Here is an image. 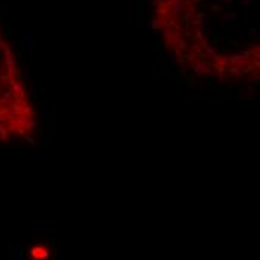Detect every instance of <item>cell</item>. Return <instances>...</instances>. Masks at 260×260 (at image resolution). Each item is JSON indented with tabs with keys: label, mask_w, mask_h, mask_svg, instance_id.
<instances>
[{
	"label": "cell",
	"mask_w": 260,
	"mask_h": 260,
	"mask_svg": "<svg viewBox=\"0 0 260 260\" xmlns=\"http://www.w3.org/2000/svg\"><path fill=\"white\" fill-rule=\"evenodd\" d=\"M197 45H199V48H200V50H206L208 46H209V45H208V40H206L205 37L199 39V43H197Z\"/></svg>",
	"instance_id": "cell-17"
},
{
	"label": "cell",
	"mask_w": 260,
	"mask_h": 260,
	"mask_svg": "<svg viewBox=\"0 0 260 260\" xmlns=\"http://www.w3.org/2000/svg\"><path fill=\"white\" fill-rule=\"evenodd\" d=\"M217 79H218V81H221V82L227 81V73H226V70H223V72H218V75H217Z\"/></svg>",
	"instance_id": "cell-18"
},
{
	"label": "cell",
	"mask_w": 260,
	"mask_h": 260,
	"mask_svg": "<svg viewBox=\"0 0 260 260\" xmlns=\"http://www.w3.org/2000/svg\"><path fill=\"white\" fill-rule=\"evenodd\" d=\"M0 90H2V85H0Z\"/></svg>",
	"instance_id": "cell-27"
},
{
	"label": "cell",
	"mask_w": 260,
	"mask_h": 260,
	"mask_svg": "<svg viewBox=\"0 0 260 260\" xmlns=\"http://www.w3.org/2000/svg\"><path fill=\"white\" fill-rule=\"evenodd\" d=\"M150 26L154 30H163L164 27L168 26V17H157L156 19L150 21Z\"/></svg>",
	"instance_id": "cell-6"
},
{
	"label": "cell",
	"mask_w": 260,
	"mask_h": 260,
	"mask_svg": "<svg viewBox=\"0 0 260 260\" xmlns=\"http://www.w3.org/2000/svg\"><path fill=\"white\" fill-rule=\"evenodd\" d=\"M151 2H153V0H147V5H151Z\"/></svg>",
	"instance_id": "cell-25"
},
{
	"label": "cell",
	"mask_w": 260,
	"mask_h": 260,
	"mask_svg": "<svg viewBox=\"0 0 260 260\" xmlns=\"http://www.w3.org/2000/svg\"><path fill=\"white\" fill-rule=\"evenodd\" d=\"M251 3H254V0H244V6H250Z\"/></svg>",
	"instance_id": "cell-23"
},
{
	"label": "cell",
	"mask_w": 260,
	"mask_h": 260,
	"mask_svg": "<svg viewBox=\"0 0 260 260\" xmlns=\"http://www.w3.org/2000/svg\"><path fill=\"white\" fill-rule=\"evenodd\" d=\"M217 35H218V36H217V37H218V40H223V39H224V30H220Z\"/></svg>",
	"instance_id": "cell-20"
},
{
	"label": "cell",
	"mask_w": 260,
	"mask_h": 260,
	"mask_svg": "<svg viewBox=\"0 0 260 260\" xmlns=\"http://www.w3.org/2000/svg\"><path fill=\"white\" fill-rule=\"evenodd\" d=\"M30 256L35 260H46V259H48V256H50V253H48V250H46L45 247L39 245V247L30 248Z\"/></svg>",
	"instance_id": "cell-2"
},
{
	"label": "cell",
	"mask_w": 260,
	"mask_h": 260,
	"mask_svg": "<svg viewBox=\"0 0 260 260\" xmlns=\"http://www.w3.org/2000/svg\"><path fill=\"white\" fill-rule=\"evenodd\" d=\"M224 21H236L238 19V14H236L235 11H226V15L223 17Z\"/></svg>",
	"instance_id": "cell-13"
},
{
	"label": "cell",
	"mask_w": 260,
	"mask_h": 260,
	"mask_svg": "<svg viewBox=\"0 0 260 260\" xmlns=\"http://www.w3.org/2000/svg\"><path fill=\"white\" fill-rule=\"evenodd\" d=\"M161 32H163V40H164V45H166L168 48L174 46V42H175V39L178 37V35H179V33L174 32L171 27H164Z\"/></svg>",
	"instance_id": "cell-1"
},
{
	"label": "cell",
	"mask_w": 260,
	"mask_h": 260,
	"mask_svg": "<svg viewBox=\"0 0 260 260\" xmlns=\"http://www.w3.org/2000/svg\"><path fill=\"white\" fill-rule=\"evenodd\" d=\"M185 53H187V54H192V55H199L200 48H199L197 43H193V45H188V48H187Z\"/></svg>",
	"instance_id": "cell-12"
},
{
	"label": "cell",
	"mask_w": 260,
	"mask_h": 260,
	"mask_svg": "<svg viewBox=\"0 0 260 260\" xmlns=\"http://www.w3.org/2000/svg\"><path fill=\"white\" fill-rule=\"evenodd\" d=\"M6 46H8V42H6L5 39H2V37H0V50H5Z\"/></svg>",
	"instance_id": "cell-19"
},
{
	"label": "cell",
	"mask_w": 260,
	"mask_h": 260,
	"mask_svg": "<svg viewBox=\"0 0 260 260\" xmlns=\"http://www.w3.org/2000/svg\"><path fill=\"white\" fill-rule=\"evenodd\" d=\"M35 48V33L32 29H27L24 32V50L27 53H32Z\"/></svg>",
	"instance_id": "cell-3"
},
{
	"label": "cell",
	"mask_w": 260,
	"mask_h": 260,
	"mask_svg": "<svg viewBox=\"0 0 260 260\" xmlns=\"http://www.w3.org/2000/svg\"><path fill=\"white\" fill-rule=\"evenodd\" d=\"M174 48H176V50L181 51V53H185L187 48H188V43H187L185 39H182V37L178 36V37L175 39V42H174Z\"/></svg>",
	"instance_id": "cell-7"
},
{
	"label": "cell",
	"mask_w": 260,
	"mask_h": 260,
	"mask_svg": "<svg viewBox=\"0 0 260 260\" xmlns=\"http://www.w3.org/2000/svg\"><path fill=\"white\" fill-rule=\"evenodd\" d=\"M22 75H24V79H26L27 82H33L35 76H33V72H32V70H26V72L22 73Z\"/></svg>",
	"instance_id": "cell-15"
},
{
	"label": "cell",
	"mask_w": 260,
	"mask_h": 260,
	"mask_svg": "<svg viewBox=\"0 0 260 260\" xmlns=\"http://www.w3.org/2000/svg\"><path fill=\"white\" fill-rule=\"evenodd\" d=\"M212 72H214V67L209 66V64H203V67H202V70H200L202 75H211Z\"/></svg>",
	"instance_id": "cell-14"
},
{
	"label": "cell",
	"mask_w": 260,
	"mask_h": 260,
	"mask_svg": "<svg viewBox=\"0 0 260 260\" xmlns=\"http://www.w3.org/2000/svg\"><path fill=\"white\" fill-rule=\"evenodd\" d=\"M247 64H248V60L242 54H236V55L229 57V66H238V67L244 69V67H247Z\"/></svg>",
	"instance_id": "cell-5"
},
{
	"label": "cell",
	"mask_w": 260,
	"mask_h": 260,
	"mask_svg": "<svg viewBox=\"0 0 260 260\" xmlns=\"http://www.w3.org/2000/svg\"><path fill=\"white\" fill-rule=\"evenodd\" d=\"M259 51H260V46L259 45H254L253 48H251V53H259Z\"/></svg>",
	"instance_id": "cell-21"
},
{
	"label": "cell",
	"mask_w": 260,
	"mask_h": 260,
	"mask_svg": "<svg viewBox=\"0 0 260 260\" xmlns=\"http://www.w3.org/2000/svg\"><path fill=\"white\" fill-rule=\"evenodd\" d=\"M212 11H214V12H218V11H220V6L215 5V3H212Z\"/></svg>",
	"instance_id": "cell-22"
},
{
	"label": "cell",
	"mask_w": 260,
	"mask_h": 260,
	"mask_svg": "<svg viewBox=\"0 0 260 260\" xmlns=\"http://www.w3.org/2000/svg\"><path fill=\"white\" fill-rule=\"evenodd\" d=\"M3 12V5H0V14Z\"/></svg>",
	"instance_id": "cell-24"
},
{
	"label": "cell",
	"mask_w": 260,
	"mask_h": 260,
	"mask_svg": "<svg viewBox=\"0 0 260 260\" xmlns=\"http://www.w3.org/2000/svg\"><path fill=\"white\" fill-rule=\"evenodd\" d=\"M203 64H205V61H203V60H200V58H196V60L192 63V70H193L194 73H200V70H202Z\"/></svg>",
	"instance_id": "cell-10"
},
{
	"label": "cell",
	"mask_w": 260,
	"mask_h": 260,
	"mask_svg": "<svg viewBox=\"0 0 260 260\" xmlns=\"http://www.w3.org/2000/svg\"><path fill=\"white\" fill-rule=\"evenodd\" d=\"M184 12H185V5L182 2H179V3H175L169 8V15L168 17H172V18L178 19L184 15Z\"/></svg>",
	"instance_id": "cell-4"
},
{
	"label": "cell",
	"mask_w": 260,
	"mask_h": 260,
	"mask_svg": "<svg viewBox=\"0 0 260 260\" xmlns=\"http://www.w3.org/2000/svg\"><path fill=\"white\" fill-rule=\"evenodd\" d=\"M242 72L244 70L241 67H238V66H229L227 67V73H230L233 76H239V75H242Z\"/></svg>",
	"instance_id": "cell-11"
},
{
	"label": "cell",
	"mask_w": 260,
	"mask_h": 260,
	"mask_svg": "<svg viewBox=\"0 0 260 260\" xmlns=\"http://www.w3.org/2000/svg\"><path fill=\"white\" fill-rule=\"evenodd\" d=\"M205 57L208 60H212V61H217V58L220 57V54L217 53L215 48H212V46H208V48L205 50Z\"/></svg>",
	"instance_id": "cell-8"
},
{
	"label": "cell",
	"mask_w": 260,
	"mask_h": 260,
	"mask_svg": "<svg viewBox=\"0 0 260 260\" xmlns=\"http://www.w3.org/2000/svg\"><path fill=\"white\" fill-rule=\"evenodd\" d=\"M194 2H199V0H194Z\"/></svg>",
	"instance_id": "cell-26"
},
{
	"label": "cell",
	"mask_w": 260,
	"mask_h": 260,
	"mask_svg": "<svg viewBox=\"0 0 260 260\" xmlns=\"http://www.w3.org/2000/svg\"><path fill=\"white\" fill-rule=\"evenodd\" d=\"M8 129L6 127H3V126H0V140H6V138H8Z\"/></svg>",
	"instance_id": "cell-16"
},
{
	"label": "cell",
	"mask_w": 260,
	"mask_h": 260,
	"mask_svg": "<svg viewBox=\"0 0 260 260\" xmlns=\"http://www.w3.org/2000/svg\"><path fill=\"white\" fill-rule=\"evenodd\" d=\"M42 120L45 124L50 123V106H48V100H45L42 103Z\"/></svg>",
	"instance_id": "cell-9"
}]
</instances>
